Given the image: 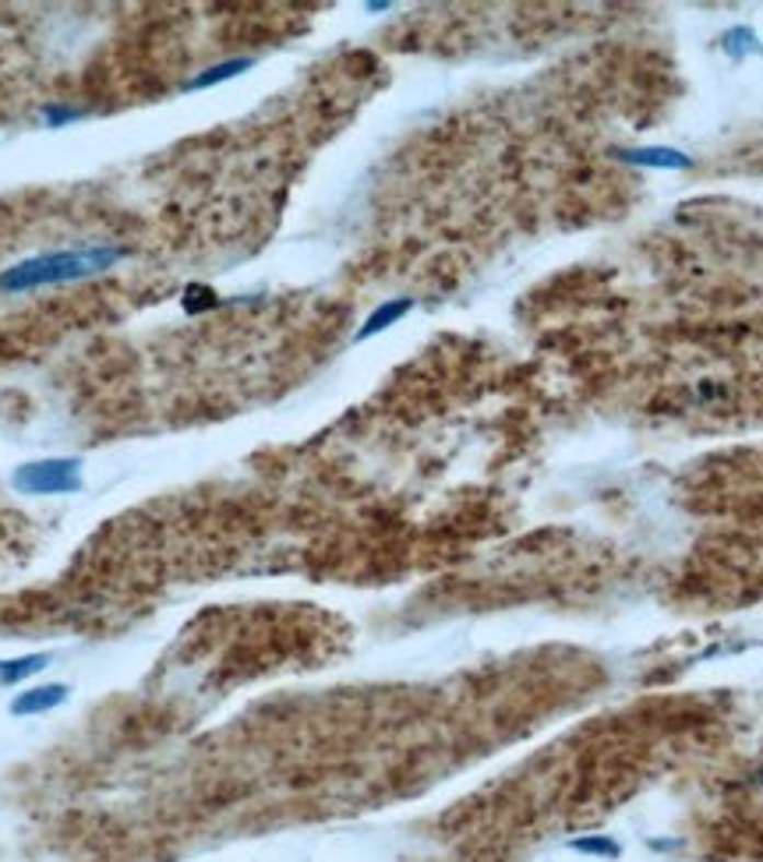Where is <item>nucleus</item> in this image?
Returning a JSON list of instances; mask_svg holds the SVG:
<instances>
[{"mask_svg": "<svg viewBox=\"0 0 763 862\" xmlns=\"http://www.w3.org/2000/svg\"><path fill=\"white\" fill-rule=\"evenodd\" d=\"M572 849H577V852H591V855H604V859H615V855H618V844L608 841V838H580V841H572Z\"/></svg>", "mask_w": 763, "mask_h": 862, "instance_id": "8", "label": "nucleus"}, {"mask_svg": "<svg viewBox=\"0 0 763 862\" xmlns=\"http://www.w3.org/2000/svg\"><path fill=\"white\" fill-rule=\"evenodd\" d=\"M14 485L25 495H71L82 488V470H78L75 460H39L25 463L14 474Z\"/></svg>", "mask_w": 763, "mask_h": 862, "instance_id": "2", "label": "nucleus"}, {"mask_svg": "<svg viewBox=\"0 0 763 862\" xmlns=\"http://www.w3.org/2000/svg\"><path fill=\"white\" fill-rule=\"evenodd\" d=\"M618 159H626L633 167H658V170H686L693 167V159L679 149H668V146H654V149H618L615 152Z\"/></svg>", "mask_w": 763, "mask_h": 862, "instance_id": "4", "label": "nucleus"}, {"mask_svg": "<svg viewBox=\"0 0 763 862\" xmlns=\"http://www.w3.org/2000/svg\"><path fill=\"white\" fill-rule=\"evenodd\" d=\"M50 665V654H22V658L0 661V685H22L25 679L39 676Z\"/></svg>", "mask_w": 763, "mask_h": 862, "instance_id": "6", "label": "nucleus"}, {"mask_svg": "<svg viewBox=\"0 0 763 862\" xmlns=\"http://www.w3.org/2000/svg\"><path fill=\"white\" fill-rule=\"evenodd\" d=\"M413 308V300L410 297H400V300H386V305H378L368 318H364V326L357 329V343L361 340H372V337H378V332H386L389 326H396L400 322V318L407 315Z\"/></svg>", "mask_w": 763, "mask_h": 862, "instance_id": "5", "label": "nucleus"}, {"mask_svg": "<svg viewBox=\"0 0 763 862\" xmlns=\"http://www.w3.org/2000/svg\"><path fill=\"white\" fill-rule=\"evenodd\" d=\"M127 248L114 241L100 245H75V248H57V251H36L29 259L0 269V294L19 297V294H36L46 286H64V283H82L114 269L124 262Z\"/></svg>", "mask_w": 763, "mask_h": 862, "instance_id": "1", "label": "nucleus"}, {"mask_svg": "<svg viewBox=\"0 0 763 862\" xmlns=\"http://www.w3.org/2000/svg\"><path fill=\"white\" fill-rule=\"evenodd\" d=\"M251 57H234V60H223V64H213V68H205L202 75H195L187 82V89H209V86H216V82H230V78H237L241 71H248L251 68Z\"/></svg>", "mask_w": 763, "mask_h": 862, "instance_id": "7", "label": "nucleus"}, {"mask_svg": "<svg viewBox=\"0 0 763 862\" xmlns=\"http://www.w3.org/2000/svg\"><path fill=\"white\" fill-rule=\"evenodd\" d=\"M68 682H46V685H29L19 696L11 700V714L14 717H36V714H50L57 711L64 700H68Z\"/></svg>", "mask_w": 763, "mask_h": 862, "instance_id": "3", "label": "nucleus"}, {"mask_svg": "<svg viewBox=\"0 0 763 862\" xmlns=\"http://www.w3.org/2000/svg\"><path fill=\"white\" fill-rule=\"evenodd\" d=\"M760 785H763V771H760Z\"/></svg>", "mask_w": 763, "mask_h": 862, "instance_id": "9", "label": "nucleus"}]
</instances>
